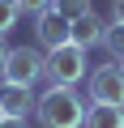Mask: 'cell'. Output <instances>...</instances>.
<instances>
[{
  "instance_id": "1",
  "label": "cell",
  "mask_w": 124,
  "mask_h": 128,
  "mask_svg": "<svg viewBox=\"0 0 124 128\" xmlns=\"http://www.w3.org/2000/svg\"><path fill=\"white\" fill-rule=\"evenodd\" d=\"M86 98L77 94V86H47L34 102L39 128H86Z\"/></svg>"
},
{
  "instance_id": "2",
  "label": "cell",
  "mask_w": 124,
  "mask_h": 128,
  "mask_svg": "<svg viewBox=\"0 0 124 128\" xmlns=\"http://www.w3.org/2000/svg\"><path fill=\"white\" fill-rule=\"evenodd\" d=\"M43 77H47V86H77V81H86V77H90V68H86V47H77V43L51 47L47 60H43Z\"/></svg>"
},
{
  "instance_id": "3",
  "label": "cell",
  "mask_w": 124,
  "mask_h": 128,
  "mask_svg": "<svg viewBox=\"0 0 124 128\" xmlns=\"http://www.w3.org/2000/svg\"><path fill=\"white\" fill-rule=\"evenodd\" d=\"M43 51L39 47H9V64H5V77L0 81H13V86H34L43 77Z\"/></svg>"
},
{
  "instance_id": "4",
  "label": "cell",
  "mask_w": 124,
  "mask_h": 128,
  "mask_svg": "<svg viewBox=\"0 0 124 128\" xmlns=\"http://www.w3.org/2000/svg\"><path fill=\"white\" fill-rule=\"evenodd\" d=\"M90 102H115L124 107V64L107 60L90 73Z\"/></svg>"
},
{
  "instance_id": "5",
  "label": "cell",
  "mask_w": 124,
  "mask_h": 128,
  "mask_svg": "<svg viewBox=\"0 0 124 128\" xmlns=\"http://www.w3.org/2000/svg\"><path fill=\"white\" fill-rule=\"evenodd\" d=\"M34 34H39V43H43L47 51H51V47H64V43H73V22L60 17L56 9H47V13L34 17Z\"/></svg>"
},
{
  "instance_id": "6",
  "label": "cell",
  "mask_w": 124,
  "mask_h": 128,
  "mask_svg": "<svg viewBox=\"0 0 124 128\" xmlns=\"http://www.w3.org/2000/svg\"><path fill=\"white\" fill-rule=\"evenodd\" d=\"M34 102H39L34 86H13V81L0 86V111H5V115L26 120V115H34Z\"/></svg>"
},
{
  "instance_id": "7",
  "label": "cell",
  "mask_w": 124,
  "mask_h": 128,
  "mask_svg": "<svg viewBox=\"0 0 124 128\" xmlns=\"http://www.w3.org/2000/svg\"><path fill=\"white\" fill-rule=\"evenodd\" d=\"M103 30H107V26H103V22H98V13L90 9L86 17H77V22H73V43L90 51L94 43H103Z\"/></svg>"
},
{
  "instance_id": "8",
  "label": "cell",
  "mask_w": 124,
  "mask_h": 128,
  "mask_svg": "<svg viewBox=\"0 0 124 128\" xmlns=\"http://www.w3.org/2000/svg\"><path fill=\"white\" fill-rule=\"evenodd\" d=\"M86 128H124V107H115V102H90Z\"/></svg>"
},
{
  "instance_id": "9",
  "label": "cell",
  "mask_w": 124,
  "mask_h": 128,
  "mask_svg": "<svg viewBox=\"0 0 124 128\" xmlns=\"http://www.w3.org/2000/svg\"><path fill=\"white\" fill-rule=\"evenodd\" d=\"M103 47H107V56H111L115 64H124V22H111V26L103 30Z\"/></svg>"
},
{
  "instance_id": "10",
  "label": "cell",
  "mask_w": 124,
  "mask_h": 128,
  "mask_svg": "<svg viewBox=\"0 0 124 128\" xmlns=\"http://www.w3.org/2000/svg\"><path fill=\"white\" fill-rule=\"evenodd\" d=\"M51 9H56L60 17L77 22V17H86V13H90V0H51Z\"/></svg>"
},
{
  "instance_id": "11",
  "label": "cell",
  "mask_w": 124,
  "mask_h": 128,
  "mask_svg": "<svg viewBox=\"0 0 124 128\" xmlns=\"http://www.w3.org/2000/svg\"><path fill=\"white\" fill-rule=\"evenodd\" d=\"M17 17H22V9H17V0H0V38H5L13 26H17Z\"/></svg>"
},
{
  "instance_id": "12",
  "label": "cell",
  "mask_w": 124,
  "mask_h": 128,
  "mask_svg": "<svg viewBox=\"0 0 124 128\" xmlns=\"http://www.w3.org/2000/svg\"><path fill=\"white\" fill-rule=\"evenodd\" d=\"M17 9H22V13H34V17H39V13H47V9H51V0H17Z\"/></svg>"
},
{
  "instance_id": "13",
  "label": "cell",
  "mask_w": 124,
  "mask_h": 128,
  "mask_svg": "<svg viewBox=\"0 0 124 128\" xmlns=\"http://www.w3.org/2000/svg\"><path fill=\"white\" fill-rule=\"evenodd\" d=\"M111 22H124V0H111Z\"/></svg>"
},
{
  "instance_id": "14",
  "label": "cell",
  "mask_w": 124,
  "mask_h": 128,
  "mask_svg": "<svg viewBox=\"0 0 124 128\" xmlns=\"http://www.w3.org/2000/svg\"><path fill=\"white\" fill-rule=\"evenodd\" d=\"M0 128H26V120H17V115H5V120H0Z\"/></svg>"
},
{
  "instance_id": "15",
  "label": "cell",
  "mask_w": 124,
  "mask_h": 128,
  "mask_svg": "<svg viewBox=\"0 0 124 128\" xmlns=\"http://www.w3.org/2000/svg\"><path fill=\"white\" fill-rule=\"evenodd\" d=\"M5 64H9V43L0 38V77H5Z\"/></svg>"
},
{
  "instance_id": "16",
  "label": "cell",
  "mask_w": 124,
  "mask_h": 128,
  "mask_svg": "<svg viewBox=\"0 0 124 128\" xmlns=\"http://www.w3.org/2000/svg\"><path fill=\"white\" fill-rule=\"evenodd\" d=\"M0 120H5V111H0Z\"/></svg>"
}]
</instances>
